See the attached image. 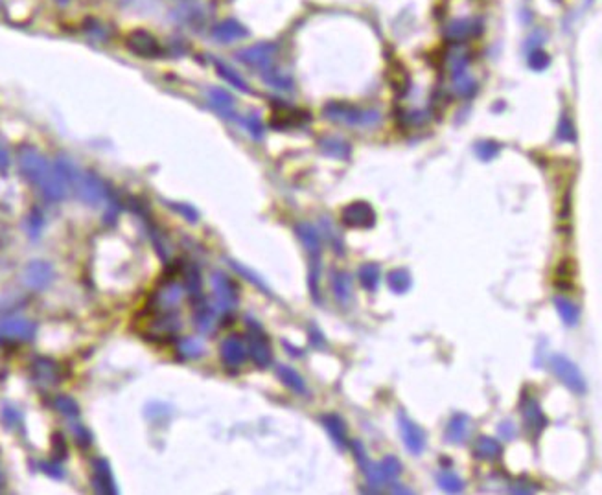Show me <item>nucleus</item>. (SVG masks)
Listing matches in <instances>:
<instances>
[{
	"instance_id": "19",
	"label": "nucleus",
	"mask_w": 602,
	"mask_h": 495,
	"mask_svg": "<svg viewBox=\"0 0 602 495\" xmlns=\"http://www.w3.org/2000/svg\"><path fill=\"white\" fill-rule=\"evenodd\" d=\"M0 335L15 341H32L35 335V324L23 317H12L0 322Z\"/></svg>"
},
{
	"instance_id": "14",
	"label": "nucleus",
	"mask_w": 602,
	"mask_h": 495,
	"mask_svg": "<svg viewBox=\"0 0 602 495\" xmlns=\"http://www.w3.org/2000/svg\"><path fill=\"white\" fill-rule=\"evenodd\" d=\"M54 280V269L48 262L43 260H34L30 262L23 271V282L24 286H28L34 291H43L50 286Z\"/></svg>"
},
{
	"instance_id": "47",
	"label": "nucleus",
	"mask_w": 602,
	"mask_h": 495,
	"mask_svg": "<svg viewBox=\"0 0 602 495\" xmlns=\"http://www.w3.org/2000/svg\"><path fill=\"white\" fill-rule=\"evenodd\" d=\"M549 63H551V59H549V54L543 50H540V48H536V50H532L529 54V67L532 68V70H536V72L546 70V68L549 67Z\"/></svg>"
},
{
	"instance_id": "18",
	"label": "nucleus",
	"mask_w": 602,
	"mask_h": 495,
	"mask_svg": "<svg viewBox=\"0 0 602 495\" xmlns=\"http://www.w3.org/2000/svg\"><path fill=\"white\" fill-rule=\"evenodd\" d=\"M308 120H311V114L302 111V109H293L287 105H278L273 111L271 116V125L275 129H289V127H298V125L306 124Z\"/></svg>"
},
{
	"instance_id": "8",
	"label": "nucleus",
	"mask_w": 602,
	"mask_h": 495,
	"mask_svg": "<svg viewBox=\"0 0 602 495\" xmlns=\"http://www.w3.org/2000/svg\"><path fill=\"white\" fill-rule=\"evenodd\" d=\"M74 186H76L79 201H83L85 204H90V207L103 203L107 197V186L103 185V180L98 175L90 173V171L78 173Z\"/></svg>"
},
{
	"instance_id": "51",
	"label": "nucleus",
	"mask_w": 602,
	"mask_h": 495,
	"mask_svg": "<svg viewBox=\"0 0 602 495\" xmlns=\"http://www.w3.org/2000/svg\"><path fill=\"white\" fill-rule=\"evenodd\" d=\"M52 453H54V459H56V461H61V459H65V455H67V444H65L63 434L59 433L54 434V439H52Z\"/></svg>"
},
{
	"instance_id": "28",
	"label": "nucleus",
	"mask_w": 602,
	"mask_h": 495,
	"mask_svg": "<svg viewBox=\"0 0 602 495\" xmlns=\"http://www.w3.org/2000/svg\"><path fill=\"white\" fill-rule=\"evenodd\" d=\"M472 453L475 459L479 461H497L501 455H503V447L495 439H490V436H479L475 442H473Z\"/></svg>"
},
{
	"instance_id": "39",
	"label": "nucleus",
	"mask_w": 602,
	"mask_h": 495,
	"mask_svg": "<svg viewBox=\"0 0 602 495\" xmlns=\"http://www.w3.org/2000/svg\"><path fill=\"white\" fill-rule=\"evenodd\" d=\"M321 231L322 234H324V240H326V242L332 245L333 251H335V254H341V256H343L344 254L343 238H341V234L335 231V227L332 225V221L321 220Z\"/></svg>"
},
{
	"instance_id": "17",
	"label": "nucleus",
	"mask_w": 602,
	"mask_h": 495,
	"mask_svg": "<svg viewBox=\"0 0 602 495\" xmlns=\"http://www.w3.org/2000/svg\"><path fill=\"white\" fill-rule=\"evenodd\" d=\"M220 355L221 361L225 363V366H229V368H240L245 363V359H247V346H245L242 337L231 335V337H227L221 343Z\"/></svg>"
},
{
	"instance_id": "9",
	"label": "nucleus",
	"mask_w": 602,
	"mask_h": 495,
	"mask_svg": "<svg viewBox=\"0 0 602 495\" xmlns=\"http://www.w3.org/2000/svg\"><path fill=\"white\" fill-rule=\"evenodd\" d=\"M361 472H363V475L369 478V483L371 484L391 483V481H394V478L402 473V462L393 455L385 456V459H383L382 462H377V464H374V462L369 459V461L361 466Z\"/></svg>"
},
{
	"instance_id": "35",
	"label": "nucleus",
	"mask_w": 602,
	"mask_h": 495,
	"mask_svg": "<svg viewBox=\"0 0 602 495\" xmlns=\"http://www.w3.org/2000/svg\"><path fill=\"white\" fill-rule=\"evenodd\" d=\"M554 308H557L558 315H560V319H562L565 326H577L580 311L574 302L563 299V297H557L554 299Z\"/></svg>"
},
{
	"instance_id": "5",
	"label": "nucleus",
	"mask_w": 602,
	"mask_h": 495,
	"mask_svg": "<svg viewBox=\"0 0 602 495\" xmlns=\"http://www.w3.org/2000/svg\"><path fill=\"white\" fill-rule=\"evenodd\" d=\"M551 370L554 372V376L565 385V387L574 394H585L588 392V383H585L584 374L580 372V368L574 365L573 361L565 357L562 354L551 355L549 359Z\"/></svg>"
},
{
	"instance_id": "53",
	"label": "nucleus",
	"mask_w": 602,
	"mask_h": 495,
	"mask_svg": "<svg viewBox=\"0 0 602 495\" xmlns=\"http://www.w3.org/2000/svg\"><path fill=\"white\" fill-rule=\"evenodd\" d=\"M26 227H28V232L32 238H37V234L41 232V227H43V218H41L39 212H34V214L30 215L28 223H26Z\"/></svg>"
},
{
	"instance_id": "38",
	"label": "nucleus",
	"mask_w": 602,
	"mask_h": 495,
	"mask_svg": "<svg viewBox=\"0 0 602 495\" xmlns=\"http://www.w3.org/2000/svg\"><path fill=\"white\" fill-rule=\"evenodd\" d=\"M264 81L269 87H273V89L276 90H284V92H289V90H293V79L287 76V74L284 72H278V70H273V67L267 68V70H264Z\"/></svg>"
},
{
	"instance_id": "13",
	"label": "nucleus",
	"mask_w": 602,
	"mask_h": 495,
	"mask_svg": "<svg viewBox=\"0 0 602 495\" xmlns=\"http://www.w3.org/2000/svg\"><path fill=\"white\" fill-rule=\"evenodd\" d=\"M276 56V46L273 43H258V45L249 46V48H243V50L238 52V59L247 65L251 68H258V70H267V68L273 67V61H275Z\"/></svg>"
},
{
	"instance_id": "2",
	"label": "nucleus",
	"mask_w": 602,
	"mask_h": 495,
	"mask_svg": "<svg viewBox=\"0 0 602 495\" xmlns=\"http://www.w3.org/2000/svg\"><path fill=\"white\" fill-rule=\"evenodd\" d=\"M147 313L142 319L141 335L152 339V341H160L168 339L180 330V321L177 311H157L146 308Z\"/></svg>"
},
{
	"instance_id": "22",
	"label": "nucleus",
	"mask_w": 602,
	"mask_h": 495,
	"mask_svg": "<svg viewBox=\"0 0 602 495\" xmlns=\"http://www.w3.org/2000/svg\"><path fill=\"white\" fill-rule=\"evenodd\" d=\"M209 102L220 116H223L225 120H236V102H234L231 92L214 87L209 90Z\"/></svg>"
},
{
	"instance_id": "11",
	"label": "nucleus",
	"mask_w": 602,
	"mask_h": 495,
	"mask_svg": "<svg viewBox=\"0 0 602 495\" xmlns=\"http://www.w3.org/2000/svg\"><path fill=\"white\" fill-rule=\"evenodd\" d=\"M398 428L407 451L413 453V455H422L424 450H426V444H428V434H426V431L415 420L407 417L404 411L398 412Z\"/></svg>"
},
{
	"instance_id": "3",
	"label": "nucleus",
	"mask_w": 602,
	"mask_h": 495,
	"mask_svg": "<svg viewBox=\"0 0 602 495\" xmlns=\"http://www.w3.org/2000/svg\"><path fill=\"white\" fill-rule=\"evenodd\" d=\"M212 291H214V310L218 315L229 317L232 311L236 310L238 300H240V289L236 282L229 278L225 273L216 271L212 273Z\"/></svg>"
},
{
	"instance_id": "32",
	"label": "nucleus",
	"mask_w": 602,
	"mask_h": 495,
	"mask_svg": "<svg viewBox=\"0 0 602 495\" xmlns=\"http://www.w3.org/2000/svg\"><path fill=\"white\" fill-rule=\"evenodd\" d=\"M34 376L43 385H56L61 379V370L57 363L50 359H37L34 365Z\"/></svg>"
},
{
	"instance_id": "55",
	"label": "nucleus",
	"mask_w": 602,
	"mask_h": 495,
	"mask_svg": "<svg viewBox=\"0 0 602 495\" xmlns=\"http://www.w3.org/2000/svg\"><path fill=\"white\" fill-rule=\"evenodd\" d=\"M43 470H45V473H48L50 477H56V478H63V467L57 464V462H50V464H43Z\"/></svg>"
},
{
	"instance_id": "24",
	"label": "nucleus",
	"mask_w": 602,
	"mask_h": 495,
	"mask_svg": "<svg viewBox=\"0 0 602 495\" xmlns=\"http://www.w3.org/2000/svg\"><path fill=\"white\" fill-rule=\"evenodd\" d=\"M94 488L100 494H116L118 492L111 464L105 459H98L94 464Z\"/></svg>"
},
{
	"instance_id": "58",
	"label": "nucleus",
	"mask_w": 602,
	"mask_h": 495,
	"mask_svg": "<svg viewBox=\"0 0 602 495\" xmlns=\"http://www.w3.org/2000/svg\"><path fill=\"white\" fill-rule=\"evenodd\" d=\"M57 4H59V6H65V4H68V2H70V0H56Z\"/></svg>"
},
{
	"instance_id": "16",
	"label": "nucleus",
	"mask_w": 602,
	"mask_h": 495,
	"mask_svg": "<svg viewBox=\"0 0 602 495\" xmlns=\"http://www.w3.org/2000/svg\"><path fill=\"white\" fill-rule=\"evenodd\" d=\"M295 234H297L298 242L302 243V247L306 249L310 260H321L322 236L315 227L308 221H300L295 225Z\"/></svg>"
},
{
	"instance_id": "49",
	"label": "nucleus",
	"mask_w": 602,
	"mask_h": 495,
	"mask_svg": "<svg viewBox=\"0 0 602 495\" xmlns=\"http://www.w3.org/2000/svg\"><path fill=\"white\" fill-rule=\"evenodd\" d=\"M172 209H174L177 214L183 215L186 221H190V223H197V220H199V212H197L194 207H190V204L172 203Z\"/></svg>"
},
{
	"instance_id": "12",
	"label": "nucleus",
	"mask_w": 602,
	"mask_h": 495,
	"mask_svg": "<svg viewBox=\"0 0 602 495\" xmlns=\"http://www.w3.org/2000/svg\"><path fill=\"white\" fill-rule=\"evenodd\" d=\"M180 299H183V286L177 284L175 278H168L157 287V291L153 293L152 300H149V310L175 311Z\"/></svg>"
},
{
	"instance_id": "1",
	"label": "nucleus",
	"mask_w": 602,
	"mask_h": 495,
	"mask_svg": "<svg viewBox=\"0 0 602 495\" xmlns=\"http://www.w3.org/2000/svg\"><path fill=\"white\" fill-rule=\"evenodd\" d=\"M322 114L335 124L352 125V127H376L382 124V113L376 109L357 107L349 102H330L324 105Z\"/></svg>"
},
{
	"instance_id": "10",
	"label": "nucleus",
	"mask_w": 602,
	"mask_h": 495,
	"mask_svg": "<svg viewBox=\"0 0 602 495\" xmlns=\"http://www.w3.org/2000/svg\"><path fill=\"white\" fill-rule=\"evenodd\" d=\"M376 220V210L366 201H354L341 210V221L350 229H372Z\"/></svg>"
},
{
	"instance_id": "25",
	"label": "nucleus",
	"mask_w": 602,
	"mask_h": 495,
	"mask_svg": "<svg viewBox=\"0 0 602 495\" xmlns=\"http://www.w3.org/2000/svg\"><path fill=\"white\" fill-rule=\"evenodd\" d=\"M212 37L216 41H220V43H234V41L247 37V30H245V26L238 23V21L227 19L223 23L216 24L214 30H212Z\"/></svg>"
},
{
	"instance_id": "4",
	"label": "nucleus",
	"mask_w": 602,
	"mask_h": 495,
	"mask_svg": "<svg viewBox=\"0 0 602 495\" xmlns=\"http://www.w3.org/2000/svg\"><path fill=\"white\" fill-rule=\"evenodd\" d=\"M247 321V354L251 355V359L260 368H267L273 363V348H271L267 333L264 332V328L260 326L258 322L253 321L251 317L245 319Z\"/></svg>"
},
{
	"instance_id": "34",
	"label": "nucleus",
	"mask_w": 602,
	"mask_h": 495,
	"mask_svg": "<svg viewBox=\"0 0 602 495\" xmlns=\"http://www.w3.org/2000/svg\"><path fill=\"white\" fill-rule=\"evenodd\" d=\"M387 286L394 295H404L413 286L411 273L407 269H393L387 275Z\"/></svg>"
},
{
	"instance_id": "52",
	"label": "nucleus",
	"mask_w": 602,
	"mask_h": 495,
	"mask_svg": "<svg viewBox=\"0 0 602 495\" xmlns=\"http://www.w3.org/2000/svg\"><path fill=\"white\" fill-rule=\"evenodd\" d=\"M497 433H499V439L505 440V442H508V440H512L518 436V429H516V425H514L510 420H507V422H501L499 428H497Z\"/></svg>"
},
{
	"instance_id": "41",
	"label": "nucleus",
	"mask_w": 602,
	"mask_h": 495,
	"mask_svg": "<svg viewBox=\"0 0 602 495\" xmlns=\"http://www.w3.org/2000/svg\"><path fill=\"white\" fill-rule=\"evenodd\" d=\"M229 264H231V267L234 271H236L238 275H242L243 278H247V280L251 282V284H254V286L258 287L260 291L267 293V295H269V297H271V289H269V287H267V284H265V282L262 280V276H258V275H256V273H254V271H251V269H249V267H245V265L238 264L236 260H229Z\"/></svg>"
},
{
	"instance_id": "44",
	"label": "nucleus",
	"mask_w": 602,
	"mask_h": 495,
	"mask_svg": "<svg viewBox=\"0 0 602 495\" xmlns=\"http://www.w3.org/2000/svg\"><path fill=\"white\" fill-rule=\"evenodd\" d=\"M54 407L61 412L63 417L67 418H78L79 417V406L70 398V396H57L54 400Z\"/></svg>"
},
{
	"instance_id": "20",
	"label": "nucleus",
	"mask_w": 602,
	"mask_h": 495,
	"mask_svg": "<svg viewBox=\"0 0 602 495\" xmlns=\"http://www.w3.org/2000/svg\"><path fill=\"white\" fill-rule=\"evenodd\" d=\"M481 32V23L475 19H459L448 24L444 30L446 39L450 41L451 45H461L464 41L472 39Z\"/></svg>"
},
{
	"instance_id": "6",
	"label": "nucleus",
	"mask_w": 602,
	"mask_h": 495,
	"mask_svg": "<svg viewBox=\"0 0 602 495\" xmlns=\"http://www.w3.org/2000/svg\"><path fill=\"white\" fill-rule=\"evenodd\" d=\"M19 168H21V173L32 185L41 186L48 177V173H50L52 164L46 160L45 155L35 151L34 147H24L23 151L19 153Z\"/></svg>"
},
{
	"instance_id": "45",
	"label": "nucleus",
	"mask_w": 602,
	"mask_h": 495,
	"mask_svg": "<svg viewBox=\"0 0 602 495\" xmlns=\"http://www.w3.org/2000/svg\"><path fill=\"white\" fill-rule=\"evenodd\" d=\"M557 273H558V278H557L558 286L571 287V280H573V275H574V262L573 260H563V262H560V264H558Z\"/></svg>"
},
{
	"instance_id": "46",
	"label": "nucleus",
	"mask_w": 602,
	"mask_h": 495,
	"mask_svg": "<svg viewBox=\"0 0 602 495\" xmlns=\"http://www.w3.org/2000/svg\"><path fill=\"white\" fill-rule=\"evenodd\" d=\"M558 140L562 142H574L577 140V129H574L573 122L569 116L562 114V118L558 122Z\"/></svg>"
},
{
	"instance_id": "21",
	"label": "nucleus",
	"mask_w": 602,
	"mask_h": 495,
	"mask_svg": "<svg viewBox=\"0 0 602 495\" xmlns=\"http://www.w3.org/2000/svg\"><path fill=\"white\" fill-rule=\"evenodd\" d=\"M321 422L326 429V433L330 434V439L333 440L335 447H339L341 451H344L349 447V431H346V423L339 414L335 412H328V414H322Z\"/></svg>"
},
{
	"instance_id": "15",
	"label": "nucleus",
	"mask_w": 602,
	"mask_h": 495,
	"mask_svg": "<svg viewBox=\"0 0 602 495\" xmlns=\"http://www.w3.org/2000/svg\"><path fill=\"white\" fill-rule=\"evenodd\" d=\"M127 48L135 56L146 57V59H152V57H157L163 54L160 43L146 30H133L127 35Z\"/></svg>"
},
{
	"instance_id": "43",
	"label": "nucleus",
	"mask_w": 602,
	"mask_h": 495,
	"mask_svg": "<svg viewBox=\"0 0 602 495\" xmlns=\"http://www.w3.org/2000/svg\"><path fill=\"white\" fill-rule=\"evenodd\" d=\"M501 151V144L494 140H481L475 144V155H477L483 162H490L494 160Z\"/></svg>"
},
{
	"instance_id": "40",
	"label": "nucleus",
	"mask_w": 602,
	"mask_h": 495,
	"mask_svg": "<svg viewBox=\"0 0 602 495\" xmlns=\"http://www.w3.org/2000/svg\"><path fill=\"white\" fill-rule=\"evenodd\" d=\"M177 350H179V354L183 357H186V359H197V357H201L205 354V346L201 344V341L191 337L180 339L179 343H177Z\"/></svg>"
},
{
	"instance_id": "33",
	"label": "nucleus",
	"mask_w": 602,
	"mask_h": 495,
	"mask_svg": "<svg viewBox=\"0 0 602 495\" xmlns=\"http://www.w3.org/2000/svg\"><path fill=\"white\" fill-rule=\"evenodd\" d=\"M357 278L363 289L374 293L382 284V269L377 264H363L357 271Z\"/></svg>"
},
{
	"instance_id": "27",
	"label": "nucleus",
	"mask_w": 602,
	"mask_h": 495,
	"mask_svg": "<svg viewBox=\"0 0 602 495\" xmlns=\"http://www.w3.org/2000/svg\"><path fill=\"white\" fill-rule=\"evenodd\" d=\"M319 147H321L322 155H326L330 158H338V160H346L350 158L352 147L346 140L339 138V136H324L319 140Z\"/></svg>"
},
{
	"instance_id": "54",
	"label": "nucleus",
	"mask_w": 602,
	"mask_h": 495,
	"mask_svg": "<svg viewBox=\"0 0 602 495\" xmlns=\"http://www.w3.org/2000/svg\"><path fill=\"white\" fill-rule=\"evenodd\" d=\"M310 341L315 348H324V346H326V337H324V333H322L315 324H311L310 326Z\"/></svg>"
},
{
	"instance_id": "23",
	"label": "nucleus",
	"mask_w": 602,
	"mask_h": 495,
	"mask_svg": "<svg viewBox=\"0 0 602 495\" xmlns=\"http://www.w3.org/2000/svg\"><path fill=\"white\" fill-rule=\"evenodd\" d=\"M470 431H472V418L464 412H459L448 422L444 436L450 444H464L470 436Z\"/></svg>"
},
{
	"instance_id": "29",
	"label": "nucleus",
	"mask_w": 602,
	"mask_h": 495,
	"mask_svg": "<svg viewBox=\"0 0 602 495\" xmlns=\"http://www.w3.org/2000/svg\"><path fill=\"white\" fill-rule=\"evenodd\" d=\"M332 291L341 304H349L352 299V276L346 271H332L330 276Z\"/></svg>"
},
{
	"instance_id": "50",
	"label": "nucleus",
	"mask_w": 602,
	"mask_h": 495,
	"mask_svg": "<svg viewBox=\"0 0 602 495\" xmlns=\"http://www.w3.org/2000/svg\"><path fill=\"white\" fill-rule=\"evenodd\" d=\"M72 434L74 439H76V442H78L79 445H83V447L90 445V442H92V434H90L89 429L85 428V425H81V423H72Z\"/></svg>"
},
{
	"instance_id": "30",
	"label": "nucleus",
	"mask_w": 602,
	"mask_h": 495,
	"mask_svg": "<svg viewBox=\"0 0 602 495\" xmlns=\"http://www.w3.org/2000/svg\"><path fill=\"white\" fill-rule=\"evenodd\" d=\"M216 319H218V311L209 306L207 302H199L196 304V313H194V322H196V328L205 335L214 332L216 328Z\"/></svg>"
},
{
	"instance_id": "56",
	"label": "nucleus",
	"mask_w": 602,
	"mask_h": 495,
	"mask_svg": "<svg viewBox=\"0 0 602 495\" xmlns=\"http://www.w3.org/2000/svg\"><path fill=\"white\" fill-rule=\"evenodd\" d=\"M2 420H6V423L12 425L13 422H17L19 420V412L13 411V409H4V411H2Z\"/></svg>"
},
{
	"instance_id": "26",
	"label": "nucleus",
	"mask_w": 602,
	"mask_h": 495,
	"mask_svg": "<svg viewBox=\"0 0 602 495\" xmlns=\"http://www.w3.org/2000/svg\"><path fill=\"white\" fill-rule=\"evenodd\" d=\"M183 273H185V287L186 291L190 293L191 304L196 306L203 302V280H201V273L197 269V265H183Z\"/></svg>"
},
{
	"instance_id": "36",
	"label": "nucleus",
	"mask_w": 602,
	"mask_h": 495,
	"mask_svg": "<svg viewBox=\"0 0 602 495\" xmlns=\"http://www.w3.org/2000/svg\"><path fill=\"white\" fill-rule=\"evenodd\" d=\"M437 484H439L440 489H444L448 494H461L464 489V481L457 473L448 472V470H442L437 475Z\"/></svg>"
},
{
	"instance_id": "31",
	"label": "nucleus",
	"mask_w": 602,
	"mask_h": 495,
	"mask_svg": "<svg viewBox=\"0 0 602 495\" xmlns=\"http://www.w3.org/2000/svg\"><path fill=\"white\" fill-rule=\"evenodd\" d=\"M276 376L280 379L287 388H291L295 394H300V396H306L308 394V387H306L304 377L300 376L295 368L286 365L276 366Z\"/></svg>"
},
{
	"instance_id": "57",
	"label": "nucleus",
	"mask_w": 602,
	"mask_h": 495,
	"mask_svg": "<svg viewBox=\"0 0 602 495\" xmlns=\"http://www.w3.org/2000/svg\"><path fill=\"white\" fill-rule=\"evenodd\" d=\"M10 166V155H8L6 147L0 144V171L6 169Z\"/></svg>"
},
{
	"instance_id": "37",
	"label": "nucleus",
	"mask_w": 602,
	"mask_h": 495,
	"mask_svg": "<svg viewBox=\"0 0 602 495\" xmlns=\"http://www.w3.org/2000/svg\"><path fill=\"white\" fill-rule=\"evenodd\" d=\"M216 70H218L221 78L225 79L227 83H231L234 89L242 90V92H249V90H251L249 89L247 81H245V79H243L242 76H240V74L234 70V68H231L229 65H225V63L216 61Z\"/></svg>"
},
{
	"instance_id": "48",
	"label": "nucleus",
	"mask_w": 602,
	"mask_h": 495,
	"mask_svg": "<svg viewBox=\"0 0 602 495\" xmlns=\"http://www.w3.org/2000/svg\"><path fill=\"white\" fill-rule=\"evenodd\" d=\"M243 125L247 127V131L251 133V136L253 138H256V140H260L262 136H264V124H262V120H260L258 114H249V116H245V120H243Z\"/></svg>"
},
{
	"instance_id": "7",
	"label": "nucleus",
	"mask_w": 602,
	"mask_h": 495,
	"mask_svg": "<svg viewBox=\"0 0 602 495\" xmlns=\"http://www.w3.org/2000/svg\"><path fill=\"white\" fill-rule=\"evenodd\" d=\"M519 411H521V418H523V425L527 429V433L532 439H538L543 433V429L547 428V423H549L540 401L536 400V396L527 394V390H523L521 400H519Z\"/></svg>"
},
{
	"instance_id": "42",
	"label": "nucleus",
	"mask_w": 602,
	"mask_h": 495,
	"mask_svg": "<svg viewBox=\"0 0 602 495\" xmlns=\"http://www.w3.org/2000/svg\"><path fill=\"white\" fill-rule=\"evenodd\" d=\"M451 89H453V92H455L457 96H461V98H470V96L475 94L477 83H475V79H473L470 74H466V76H462V78L453 79V81H451Z\"/></svg>"
}]
</instances>
